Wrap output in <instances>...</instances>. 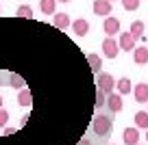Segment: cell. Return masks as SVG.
<instances>
[{"label": "cell", "instance_id": "28", "mask_svg": "<svg viewBox=\"0 0 148 145\" xmlns=\"http://www.w3.org/2000/svg\"><path fill=\"white\" fill-rule=\"evenodd\" d=\"M59 2H70V0H59Z\"/></svg>", "mask_w": 148, "mask_h": 145}, {"label": "cell", "instance_id": "16", "mask_svg": "<svg viewBox=\"0 0 148 145\" xmlns=\"http://www.w3.org/2000/svg\"><path fill=\"white\" fill-rule=\"evenodd\" d=\"M87 63H89V67H92V72H94V74H100L102 59H100L98 54H89V56H87Z\"/></svg>", "mask_w": 148, "mask_h": 145}, {"label": "cell", "instance_id": "9", "mask_svg": "<svg viewBox=\"0 0 148 145\" xmlns=\"http://www.w3.org/2000/svg\"><path fill=\"white\" fill-rule=\"evenodd\" d=\"M133 61L137 65H146L148 63V48L146 45H139V48L133 50Z\"/></svg>", "mask_w": 148, "mask_h": 145}, {"label": "cell", "instance_id": "30", "mask_svg": "<svg viewBox=\"0 0 148 145\" xmlns=\"http://www.w3.org/2000/svg\"><path fill=\"white\" fill-rule=\"evenodd\" d=\"M111 2H113V0H111Z\"/></svg>", "mask_w": 148, "mask_h": 145}, {"label": "cell", "instance_id": "18", "mask_svg": "<svg viewBox=\"0 0 148 145\" xmlns=\"http://www.w3.org/2000/svg\"><path fill=\"white\" fill-rule=\"evenodd\" d=\"M129 30L133 33V37H135V39H142V37H144V22L135 20V22L131 24V28H129Z\"/></svg>", "mask_w": 148, "mask_h": 145}, {"label": "cell", "instance_id": "2", "mask_svg": "<svg viewBox=\"0 0 148 145\" xmlns=\"http://www.w3.org/2000/svg\"><path fill=\"white\" fill-rule=\"evenodd\" d=\"M116 78L111 76V74H105V72H100L98 74V89L102 91V93H113V89H116Z\"/></svg>", "mask_w": 148, "mask_h": 145}, {"label": "cell", "instance_id": "26", "mask_svg": "<svg viewBox=\"0 0 148 145\" xmlns=\"http://www.w3.org/2000/svg\"><path fill=\"white\" fill-rule=\"evenodd\" d=\"M146 143H148V130H146Z\"/></svg>", "mask_w": 148, "mask_h": 145}, {"label": "cell", "instance_id": "22", "mask_svg": "<svg viewBox=\"0 0 148 145\" xmlns=\"http://www.w3.org/2000/svg\"><path fill=\"white\" fill-rule=\"evenodd\" d=\"M94 104H96V108H102V106L107 104V98H105V93H102L100 89L96 91V102H94Z\"/></svg>", "mask_w": 148, "mask_h": 145}, {"label": "cell", "instance_id": "21", "mask_svg": "<svg viewBox=\"0 0 148 145\" xmlns=\"http://www.w3.org/2000/svg\"><path fill=\"white\" fill-rule=\"evenodd\" d=\"M18 15H20V18H26V20H31V18H33V9H31L28 5H22V7L18 9Z\"/></svg>", "mask_w": 148, "mask_h": 145}, {"label": "cell", "instance_id": "31", "mask_svg": "<svg viewBox=\"0 0 148 145\" xmlns=\"http://www.w3.org/2000/svg\"><path fill=\"white\" fill-rule=\"evenodd\" d=\"M146 104H148V102H146Z\"/></svg>", "mask_w": 148, "mask_h": 145}, {"label": "cell", "instance_id": "12", "mask_svg": "<svg viewBox=\"0 0 148 145\" xmlns=\"http://www.w3.org/2000/svg\"><path fill=\"white\" fill-rule=\"evenodd\" d=\"M52 24H55L57 28H68V26H72L68 13H55V15H52Z\"/></svg>", "mask_w": 148, "mask_h": 145}, {"label": "cell", "instance_id": "27", "mask_svg": "<svg viewBox=\"0 0 148 145\" xmlns=\"http://www.w3.org/2000/svg\"><path fill=\"white\" fill-rule=\"evenodd\" d=\"M0 108H2V98H0Z\"/></svg>", "mask_w": 148, "mask_h": 145}, {"label": "cell", "instance_id": "8", "mask_svg": "<svg viewBox=\"0 0 148 145\" xmlns=\"http://www.w3.org/2000/svg\"><path fill=\"white\" fill-rule=\"evenodd\" d=\"M122 141H124L126 145H139V132H137V128H126V130L122 132Z\"/></svg>", "mask_w": 148, "mask_h": 145}, {"label": "cell", "instance_id": "4", "mask_svg": "<svg viewBox=\"0 0 148 145\" xmlns=\"http://www.w3.org/2000/svg\"><path fill=\"white\" fill-rule=\"evenodd\" d=\"M118 43H120V50H135V48H137V39H135L133 37V33L131 30H126V33H120V41H118Z\"/></svg>", "mask_w": 148, "mask_h": 145}, {"label": "cell", "instance_id": "11", "mask_svg": "<svg viewBox=\"0 0 148 145\" xmlns=\"http://www.w3.org/2000/svg\"><path fill=\"white\" fill-rule=\"evenodd\" d=\"M72 30L76 33V37H85L89 33V22L87 20H76V22H72Z\"/></svg>", "mask_w": 148, "mask_h": 145}, {"label": "cell", "instance_id": "17", "mask_svg": "<svg viewBox=\"0 0 148 145\" xmlns=\"http://www.w3.org/2000/svg\"><path fill=\"white\" fill-rule=\"evenodd\" d=\"M116 89H118V93H120V95H126V93L131 91V80H129L126 76L120 78V80L116 82Z\"/></svg>", "mask_w": 148, "mask_h": 145}, {"label": "cell", "instance_id": "10", "mask_svg": "<svg viewBox=\"0 0 148 145\" xmlns=\"http://www.w3.org/2000/svg\"><path fill=\"white\" fill-rule=\"evenodd\" d=\"M133 95H135V100H137L139 104H144V102H148V85H146V82H139V85L135 87Z\"/></svg>", "mask_w": 148, "mask_h": 145}, {"label": "cell", "instance_id": "3", "mask_svg": "<svg viewBox=\"0 0 148 145\" xmlns=\"http://www.w3.org/2000/svg\"><path fill=\"white\" fill-rule=\"evenodd\" d=\"M118 52H120V43H118L113 37H107V39L102 41V54H105L107 59H116Z\"/></svg>", "mask_w": 148, "mask_h": 145}, {"label": "cell", "instance_id": "23", "mask_svg": "<svg viewBox=\"0 0 148 145\" xmlns=\"http://www.w3.org/2000/svg\"><path fill=\"white\" fill-rule=\"evenodd\" d=\"M7 121H9V113L5 108H0V128H7Z\"/></svg>", "mask_w": 148, "mask_h": 145}, {"label": "cell", "instance_id": "6", "mask_svg": "<svg viewBox=\"0 0 148 145\" xmlns=\"http://www.w3.org/2000/svg\"><path fill=\"white\" fill-rule=\"evenodd\" d=\"M94 13L109 18L111 15V0H94Z\"/></svg>", "mask_w": 148, "mask_h": 145}, {"label": "cell", "instance_id": "1", "mask_svg": "<svg viewBox=\"0 0 148 145\" xmlns=\"http://www.w3.org/2000/svg\"><path fill=\"white\" fill-rule=\"evenodd\" d=\"M92 128H94V134L107 136L113 130V121H111V117H107V115H96L94 121H92Z\"/></svg>", "mask_w": 148, "mask_h": 145}, {"label": "cell", "instance_id": "25", "mask_svg": "<svg viewBox=\"0 0 148 145\" xmlns=\"http://www.w3.org/2000/svg\"><path fill=\"white\" fill-rule=\"evenodd\" d=\"M13 132H15V128H5V136L7 134H13Z\"/></svg>", "mask_w": 148, "mask_h": 145}, {"label": "cell", "instance_id": "20", "mask_svg": "<svg viewBox=\"0 0 148 145\" xmlns=\"http://www.w3.org/2000/svg\"><path fill=\"white\" fill-rule=\"evenodd\" d=\"M139 2L142 0H122V7L126 11H135V9H139Z\"/></svg>", "mask_w": 148, "mask_h": 145}, {"label": "cell", "instance_id": "29", "mask_svg": "<svg viewBox=\"0 0 148 145\" xmlns=\"http://www.w3.org/2000/svg\"><path fill=\"white\" fill-rule=\"evenodd\" d=\"M0 87H2V78H0Z\"/></svg>", "mask_w": 148, "mask_h": 145}, {"label": "cell", "instance_id": "7", "mask_svg": "<svg viewBox=\"0 0 148 145\" xmlns=\"http://www.w3.org/2000/svg\"><path fill=\"white\" fill-rule=\"evenodd\" d=\"M122 95L120 93H111L109 98H107V108L111 110V113H120L122 110Z\"/></svg>", "mask_w": 148, "mask_h": 145}, {"label": "cell", "instance_id": "19", "mask_svg": "<svg viewBox=\"0 0 148 145\" xmlns=\"http://www.w3.org/2000/svg\"><path fill=\"white\" fill-rule=\"evenodd\" d=\"M9 82H11V87H15V89H24V78L18 76V74H11Z\"/></svg>", "mask_w": 148, "mask_h": 145}, {"label": "cell", "instance_id": "14", "mask_svg": "<svg viewBox=\"0 0 148 145\" xmlns=\"http://www.w3.org/2000/svg\"><path fill=\"white\" fill-rule=\"evenodd\" d=\"M39 9H42V13H46V15H55L57 0H39Z\"/></svg>", "mask_w": 148, "mask_h": 145}, {"label": "cell", "instance_id": "24", "mask_svg": "<svg viewBox=\"0 0 148 145\" xmlns=\"http://www.w3.org/2000/svg\"><path fill=\"white\" fill-rule=\"evenodd\" d=\"M76 145H92V141H89V139H83V141H79Z\"/></svg>", "mask_w": 148, "mask_h": 145}, {"label": "cell", "instance_id": "15", "mask_svg": "<svg viewBox=\"0 0 148 145\" xmlns=\"http://www.w3.org/2000/svg\"><path fill=\"white\" fill-rule=\"evenodd\" d=\"M135 126L148 130V110H139V113H135Z\"/></svg>", "mask_w": 148, "mask_h": 145}, {"label": "cell", "instance_id": "5", "mask_svg": "<svg viewBox=\"0 0 148 145\" xmlns=\"http://www.w3.org/2000/svg\"><path fill=\"white\" fill-rule=\"evenodd\" d=\"M102 30L107 33V37H113V35H118L120 33V20L118 18H105V24H102Z\"/></svg>", "mask_w": 148, "mask_h": 145}, {"label": "cell", "instance_id": "13", "mask_svg": "<svg viewBox=\"0 0 148 145\" xmlns=\"http://www.w3.org/2000/svg\"><path fill=\"white\" fill-rule=\"evenodd\" d=\"M18 104H20V106H26V108L33 104V93L26 89V87H24V89H20V93H18Z\"/></svg>", "mask_w": 148, "mask_h": 145}]
</instances>
